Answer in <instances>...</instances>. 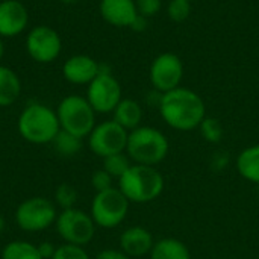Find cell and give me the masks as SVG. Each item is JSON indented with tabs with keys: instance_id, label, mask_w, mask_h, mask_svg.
Wrapping results in <instances>:
<instances>
[{
	"instance_id": "obj_30",
	"label": "cell",
	"mask_w": 259,
	"mask_h": 259,
	"mask_svg": "<svg viewBox=\"0 0 259 259\" xmlns=\"http://www.w3.org/2000/svg\"><path fill=\"white\" fill-rule=\"evenodd\" d=\"M94 259H131L124 252L117 250V249H105L99 252Z\"/></svg>"
},
{
	"instance_id": "obj_33",
	"label": "cell",
	"mask_w": 259,
	"mask_h": 259,
	"mask_svg": "<svg viewBox=\"0 0 259 259\" xmlns=\"http://www.w3.org/2000/svg\"><path fill=\"white\" fill-rule=\"evenodd\" d=\"M3 55H5V44H3V38L0 36V64H2Z\"/></svg>"
},
{
	"instance_id": "obj_28",
	"label": "cell",
	"mask_w": 259,
	"mask_h": 259,
	"mask_svg": "<svg viewBox=\"0 0 259 259\" xmlns=\"http://www.w3.org/2000/svg\"><path fill=\"white\" fill-rule=\"evenodd\" d=\"M112 184H114V178L108 171H105L103 168L96 170L91 175V185L96 190V193H100V191H105V190L112 188L114 187Z\"/></svg>"
},
{
	"instance_id": "obj_29",
	"label": "cell",
	"mask_w": 259,
	"mask_h": 259,
	"mask_svg": "<svg viewBox=\"0 0 259 259\" xmlns=\"http://www.w3.org/2000/svg\"><path fill=\"white\" fill-rule=\"evenodd\" d=\"M137 11L141 17L150 18L159 14L162 8V0H135Z\"/></svg>"
},
{
	"instance_id": "obj_2",
	"label": "cell",
	"mask_w": 259,
	"mask_h": 259,
	"mask_svg": "<svg viewBox=\"0 0 259 259\" xmlns=\"http://www.w3.org/2000/svg\"><path fill=\"white\" fill-rule=\"evenodd\" d=\"M17 131L20 137L30 144H52L53 138L61 131L56 109L39 102L27 103L17 118Z\"/></svg>"
},
{
	"instance_id": "obj_24",
	"label": "cell",
	"mask_w": 259,
	"mask_h": 259,
	"mask_svg": "<svg viewBox=\"0 0 259 259\" xmlns=\"http://www.w3.org/2000/svg\"><path fill=\"white\" fill-rule=\"evenodd\" d=\"M53 202L55 205L62 211V209H70L76 206L77 202V191L73 185L70 184H61L56 187L55 194H53Z\"/></svg>"
},
{
	"instance_id": "obj_21",
	"label": "cell",
	"mask_w": 259,
	"mask_h": 259,
	"mask_svg": "<svg viewBox=\"0 0 259 259\" xmlns=\"http://www.w3.org/2000/svg\"><path fill=\"white\" fill-rule=\"evenodd\" d=\"M0 259H42L38 246L26 240H14L3 246Z\"/></svg>"
},
{
	"instance_id": "obj_25",
	"label": "cell",
	"mask_w": 259,
	"mask_h": 259,
	"mask_svg": "<svg viewBox=\"0 0 259 259\" xmlns=\"http://www.w3.org/2000/svg\"><path fill=\"white\" fill-rule=\"evenodd\" d=\"M199 129H200L202 137L208 143H214V144L220 143L222 138H223V134H225L222 123L217 118H214V117H205L203 121L200 123Z\"/></svg>"
},
{
	"instance_id": "obj_11",
	"label": "cell",
	"mask_w": 259,
	"mask_h": 259,
	"mask_svg": "<svg viewBox=\"0 0 259 259\" xmlns=\"http://www.w3.org/2000/svg\"><path fill=\"white\" fill-rule=\"evenodd\" d=\"M26 52L38 64H52L62 52L61 35L50 26H35L26 35Z\"/></svg>"
},
{
	"instance_id": "obj_15",
	"label": "cell",
	"mask_w": 259,
	"mask_h": 259,
	"mask_svg": "<svg viewBox=\"0 0 259 259\" xmlns=\"http://www.w3.org/2000/svg\"><path fill=\"white\" fill-rule=\"evenodd\" d=\"M99 11L102 18L114 27H132L138 18L135 0H100Z\"/></svg>"
},
{
	"instance_id": "obj_34",
	"label": "cell",
	"mask_w": 259,
	"mask_h": 259,
	"mask_svg": "<svg viewBox=\"0 0 259 259\" xmlns=\"http://www.w3.org/2000/svg\"><path fill=\"white\" fill-rule=\"evenodd\" d=\"M59 2L64 3V5H76V3H79L82 0H59Z\"/></svg>"
},
{
	"instance_id": "obj_17",
	"label": "cell",
	"mask_w": 259,
	"mask_h": 259,
	"mask_svg": "<svg viewBox=\"0 0 259 259\" xmlns=\"http://www.w3.org/2000/svg\"><path fill=\"white\" fill-rule=\"evenodd\" d=\"M112 120L124 127L127 132L141 126L143 108L134 99H121L120 103L112 111Z\"/></svg>"
},
{
	"instance_id": "obj_3",
	"label": "cell",
	"mask_w": 259,
	"mask_h": 259,
	"mask_svg": "<svg viewBox=\"0 0 259 259\" xmlns=\"http://www.w3.org/2000/svg\"><path fill=\"white\" fill-rule=\"evenodd\" d=\"M164 176L150 165L132 164L118 179V190L131 203H149L164 191Z\"/></svg>"
},
{
	"instance_id": "obj_6",
	"label": "cell",
	"mask_w": 259,
	"mask_h": 259,
	"mask_svg": "<svg viewBox=\"0 0 259 259\" xmlns=\"http://www.w3.org/2000/svg\"><path fill=\"white\" fill-rule=\"evenodd\" d=\"M131 202L126 199V196L115 187L96 193L90 214L96 223L97 228L102 229H114L120 226L129 212Z\"/></svg>"
},
{
	"instance_id": "obj_10",
	"label": "cell",
	"mask_w": 259,
	"mask_h": 259,
	"mask_svg": "<svg viewBox=\"0 0 259 259\" xmlns=\"http://www.w3.org/2000/svg\"><path fill=\"white\" fill-rule=\"evenodd\" d=\"M129 132L114 120H106L94 126L88 138L90 150L102 159L115 153L126 152Z\"/></svg>"
},
{
	"instance_id": "obj_19",
	"label": "cell",
	"mask_w": 259,
	"mask_h": 259,
	"mask_svg": "<svg viewBox=\"0 0 259 259\" xmlns=\"http://www.w3.org/2000/svg\"><path fill=\"white\" fill-rule=\"evenodd\" d=\"M150 259H191V253L185 243L175 238H162L155 243Z\"/></svg>"
},
{
	"instance_id": "obj_5",
	"label": "cell",
	"mask_w": 259,
	"mask_h": 259,
	"mask_svg": "<svg viewBox=\"0 0 259 259\" xmlns=\"http://www.w3.org/2000/svg\"><path fill=\"white\" fill-rule=\"evenodd\" d=\"M59 126L62 131L70 132L79 138H87L94 129L96 111L87 100L79 94L65 96L56 108Z\"/></svg>"
},
{
	"instance_id": "obj_26",
	"label": "cell",
	"mask_w": 259,
	"mask_h": 259,
	"mask_svg": "<svg viewBox=\"0 0 259 259\" xmlns=\"http://www.w3.org/2000/svg\"><path fill=\"white\" fill-rule=\"evenodd\" d=\"M191 14V2L188 0H170L167 6V15L173 23L185 21Z\"/></svg>"
},
{
	"instance_id": "obj_27",
	"label": "cell",
	"mask_w": 259,
	"mask_h": 259,
	"mask_svg": "<svg viewBox=\"0 0 259 259\" xmlns=\"http://www.w3.org/2000/svg\"><path fill=\"white\" fill-rule=\"evenodd\" d=\"M52 259H91L85 247L74 246V244H61L56 247V252Z\"/></svg>"
},
{
	"instance_id": "obj_22",
	"label": "cell",
	"mask_w": 259,
	"mask_h": 259,
	"mask_svg": "<svg viewBox=\"0 0 259 259\" xmlns=\"http://www.w3.org/2000/svg\"><path fill=\"white\" fill-rule=\"evenodd\" d=\"M52 146L56 150V153L62 156H74L82 150V138L61 129L58 135L53 138Z\"/></svg>"
},
{
	"instance_id": "obj_14",
	"label": "cell",
	"mask_w": 259,
	"mask_h": 259,
	"mask_svg": "<svg viewBox=\"0 0 259 259\" xmlns=\"http://www.w3.org/2000/svg\"><path fill=\"white\" fill-rule=\"evenodd\" d=\"M102 70V65L88 55H73L62 65V76L73 85H88Z\"/></svg>"
},
{
	"instance_id": "obj_1",
	"label": "cell",
	"mask_w": 259,
	"mask_h": 259,
	"mask_svg": "<svg viewBox=\"0 0 259 259\" xmlns=\"http://www.w3.org/2000/svg\"><path fill=\"white\" fill-rule=\"evenodd\" d=\"M158 109L162 120L181 132L197 129L206 117L203 99L196 91L184 87L164 93Z\"/></svg>"
},
{
	"instance_id": "obj_12",
	"label": "cell",
	"mask_w": 259,
	"mask_h": 259,
	"mask_svg": "<svg viewBox=\"0 0 259 259\" xmlns=\"http://www.w3.org/2000/svg\"><path fill=\"white\" fill-rule=\"evenodd\" d=\"M149 77L153 90L162 94L181 87L184 77L182 59L171 52L158 55L150 65Z\"/></svg>"
},
{
	"instance_id": "obj_8",
	"label": "cell",
	"mask_w": 259,
	"mask_h": 259,
	"mask_svg": "<svg viewBox=\"0 0 259 259\" xmlns=\"http://www.w3.org/2000/svg\"><path fill=\"white\" fill-rule=\"evenodd\" d=\"M55 228L64 243L82 247L93 241L97 229L91 214L76 206L59 211Z\"/></svg>"
},
{
	"instance_id": "obj_9",
	"label": "cell",
	"mask_w": 259,
	"mask_h": 259,
	"mask_svg": "<svg viewBox=\"0 0 259 259\" xmlns=\"http://www.w3.org/2000/svg\"><path fill=\"white\" fill-rule=\"evenodd\" d=\"M87 100L96 114H109L123 99L118 79L102 67L100 73L87 85Z\"/></svg>"
},
{
	"instance_id": "obj_20",
	"label": "cell",
	"mask_w": 259,
	"mask_h": 259,
	"mask_svg": "<svg viewBox=\"0 0 259 259\" xmlns=\"http://www.w3.org/2000/svg\"><path fill=\"white\" fill-rule=\"evenodd\" d=\"M237 168L241 178L259 185V144L244 149L238 155Z\"/></svg>"
},
{
	"instance_id": "obj_18",
	"label": "cell",
	"mask_w": 259,
	"mask_h": 259,
	"mask_svg": "<svg viewBox=\"0 0 259 259\" xmlns=\"http://www.w3.org/2000/svg\"><path fill=\"white\" fill-rule=\"evenodd\" d=\"M21 94V80L8 65L0 64V108L14 105Z\"/></svg>"
},
{
	"instance_id": "obj_13",
	"label": "cell",
	"mask_w": 259,
	"mask_h": 259,
	"mask_svg": "<svg viewBox=\"0 0 259 259\" xmlns=\"http://www.w3.org/2000/svg\"><path fill=\"white\" fill-rule=\"evenodd\" d=\"M29 24V11L20 0H0V36L15 38Z\"/></svg>"
},
{
	"instance_id": "obj_31",
	"label": "cell",
	"mask_w": 259,
	"mask_h": 259,
	"mask_svg": "<svg viewBox=\"0 0 259 259\" xmlns=\"http://www.w3.org/2000/svg\"><path fill=\"white\" fill-rule=\"evenodd\" d=\"M36 246H38V252H39V255H41V258L42 259L53 258V255H55V252H56V247H58V246H55V244L50 243V241H42V243H39V244H36Z\"/></svg>"
},
{
	"instance_id": "obj_32",
	"label": "cell",
	"mask_w": 259,
	"mask_h": 259,
	"mask_svg": "<svg viewBox=\"0 0 259 259\" xmlns=\"http://www.w3.org/2000/svg\"><path fill=\"white\" fill-rule=\"evenodd\" d=\"M5 229H6V220L0 215V235L5 232Z\"/></svg>"
},
{
	"instance_id": "obj_23",
	"label": "cell",
	"mask_w": 259,
	"mask_h": 259,
	"mask_svg": "<svg viewBox=\"0 0 259 259\" xmlns=\"http://www.w3.org/2000/svg\"><path fill=\"white\" fill-rule=\"evenodd\" d=\"M132 165V161L131 158L127 156L126 152H121V153H115V155H111V156H106L103 158V170L108 171L114 179H120Z\"/></svg>"
},
{
	"instance_id": "obj_35",
	"label": "cell",
	"mask_w": 259,
	"mask_h": 259,
	"mask_svg": "<svg viewBox=\"0 0 259 259\" xmlns=\"http://www.w3.org/2000/svg\"><path fill=\"white\" fill-rule=\"evenodd\" d=\"M188 2H196V0H188Z\"/></svg>"
},
{
	"instance_id": "obj_16",
	"label": "cell",
	"mask_w": 259,
	"mask_h": 259,
	"mask_svg": "<svg viewBox=\"0 0 259 259\" xmlns=\"http://www.w3.org/2000/svg\"><path fill=\"white\" fill-rule=\"evenodd\" d=\"M120 250L124 252L129 258H141L150 255L155 241L150 231L143 226H131L124 229L118 240Z\"/></svg>"
},
{
	"instance_id": "obj_7",
	"label": "cell",
	"mask_w": 259,
	"mask_h": 259,
	"mask_svg": "<svg viewBox=\"0 0 259 259\" xmlns=\"http://www.w3.org/2000/svg\"><path fill=\"white\" fill-rule=\"evenodd\" d=\"M58 214L59 211L53 200L42 196H35L23 200L17 206L14 220L24 232H42L55 226Z\"/></svg>"
},
{
	"instance_id": "obj_4",
	"label": "cell",
	"mask_w": 259,
	"mask_h": 259,
	"mask_svg": "<svg viewBox=\"0 0 259 259\" xmlns=\"http://www.w3.org/2000/svg\"><path fill=\"white\" fill-rule=\"evenodd\" d=\"M168 140L156 127L140 126L129 132L126 153L134 164L156 167L168 155Z\"/></svg>"
}]
</instances>
